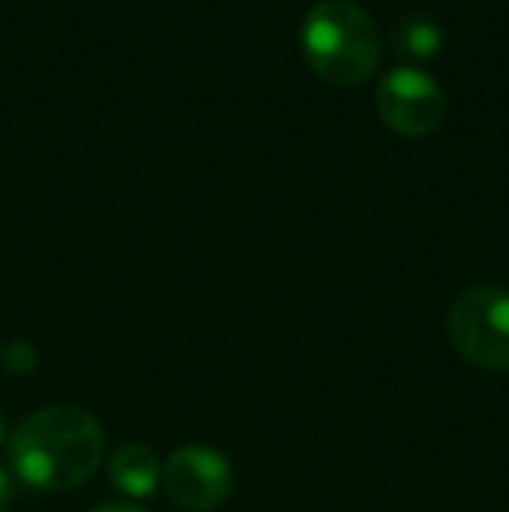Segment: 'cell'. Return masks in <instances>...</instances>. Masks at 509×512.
I'll return each mask as SVG.
<instances>
[{
  "instance_id": "5",
  "label": "cell",
  "mask_w": 509,
  "mask_h": 512,
  "mask_svg": "<svg viewBox=\"0 0 509 512\" xmlns=\"http://www.w3.org/2000/svg\"><path fill=\"white\" fill-rule=\"evenodd\" d=\"M161 485L175 506L189 512H210L227 502L234 474L224 453L213 446H182L164 460Z\"/></svg>"
},
{
  "instance_id": "4",
  "label": "cell",
  "mask_w": 509,
  "mask_h": 512,
  "mask_svg": "<svg viewBox=\"0 0 509 512\" xmlns=\"http://www.w3.org/2000/svg\"><path fill=\"white\" fill-rule=\"evenodd\" d=\"M377 115L398 136H433L447 119V95L422 67H394L374 91Z\"/></svg>"
},
{
  "instance_id": "6",
  "label": "cell",
  "mask_w": 509,
  "mask_h": 512,
  "mask_svg": "<svg viewBox=\"0 0 509 512\" xmlns=\"http://www.w3.org/2000/svg\"><path fill=\"white\" fill-rule=\"evenodd\" d=\"M161 471H164V464L157 460V453L143 443H126L109 457L112 485L123 495H133V499H143V495L157 492Z\"/></svg>"
},
{
  "instance_id": "7",
  "label": "cell",
  "mask_w": 509,
  "mask_h": 512,
  "mask_svg": "<svg viewBox=\"0 0 509 512\" xmlns=\"http://www.w3.org/2000/svg\"><path fill=\"white\" fill-rule=\"evenodd\" d=\"M443 46H447V32H443V25L433 14H405L391 28V49L398 56H405L412 67L436 60L443 53Z\"/></svg>"
},
{
  "instance_id": "1",
  "label": "cell",
  "mask_w": 509,
  "mask_h": 512,
  "mask_svg": "<svg viewBox=\"0 0 509 512\" xmlns=\"http://www.w3.org/2000/svg\"><path fill=\"white\" fill-rule=\"evenodd\" d=\"M11 467L28 488L70 492L98 471L105 457L102 425L91 411L77 405L39 408L14 429Z\"/></svg>"
},
{
  "instance_id": "3",
  "label": "cell",
  "mask_w": 509,
  "mask_h": 512,
  "mask_svg": "<svg viewBox=\"0 0 509 512\" xmlns=\"http://www.w3.org/2000/svg\"><path fill=\"white\" fill-rule=\"evenodd\" d=\"M450 345L478 370H509V293L499 286H471L450 304Z\"/></svg>"
},
{
  "instance_id": "10",
  "label": "cell",
  "mask_w": 509,
  "mask_h": 512,
  "mask_svg": "<svg viewBox=\"0 0 509 512\" xmlns=\"http://www.w3.org/2000/svg\"><path fill=\"white\" fill-rule=\"evenodd\" d=\"M91 512H147V509L126 506V502H109V506H98V509H91Z\"/></svg>"
},
{
  "instance_id": "9",
  "label": "cell",
  "mask_w": 509,
  "mask_h": 512,
  "mask_svg": "<svg viewBox=\"0 0 509 512\" xmlns=\"http://www.w3.org/2000/svg\"><path fill=\"white\" fill-rule=\"evenodd\" d=\"M11 499H14V488H11V478H7V471L0 467V512L11 509Z\"/></svg>"
},
{
  "instance_id": "11",
  "label": "cell",
  "mask_w": 509,
  "mask_h": 512,
  "mask_svg": "<svg viewBox=\"0 0 509 512\" xmlns=\"http://www.w3.org/2000/svg\"><path fill=\"white\" fill-rule=\"evenodd\" d=\"M0 439H4V415H0Z\"/></svg>"
},
{
  "instance_id": "2",
  "label": "cell",
  "mask_w": 509,
  "mask_h": 512,
  "mask_svg": "<svg viewBox=\"0 0 509 512\" xmlns=\"http://www.w3.org/2000/svg\"><path fill=\"white\" fill-rule=\"evenodd\" d=\"M304 60L335 88H360L381 63V32L356 0H318L300 25Z\"/></svg>"
},
{
  "instance_id": "8",
  "label": "cell",
  "mask_w": 509,
  "mask_h": 512,
  "mask_svg": "<svg viewBox=\"0 0 509 512\" xmlns=\"http://www.w3.org/2000/svg\"><path fill=\"white\" fill-rule=\"evenodd\" d=\"M0 359L11 373H28L35 366V349L28 342H11L7 349H0Z\"/></svg>"
}]
</instances>
